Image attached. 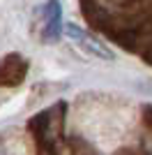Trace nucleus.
<instances>
[{
	"label": "nucleus",
	"instance_id": "obj_2",
	"mask_svg": "<svg viewBox=\"0 0 152 155\" xmlns=\"http://www.w3.org/2000/svg\"><path fill=\"white\" fill-rule=\"evenodd\" d=\"M42 16H44V23H46V37L49 39L58 37L60 35V2L58 0H49Z\"/></svg>",
	"mask_w": 152,
	"mask_h": 155
},
{
	"label": "nucleus",
	"instance_id": "obj_1",
	"mask_svg": "<svg viewBox=\"0 0 152 155\" xmlns=\"http://www.w3.org/2000/svg\"><path fill=\"white\" fill-rule=\"evenodd\" d=\"M65 32H67V37H69L71 42H76V44L81 46L83 51L92 53V56H99V58H111V51H108L106 46L99 44L97 39H92L88 32H83L81 28H76L74 23H69V26L65 28Z\"/></svg>",
	"mask_w": 152,
	"mask_h": 155
}]
</instances>
